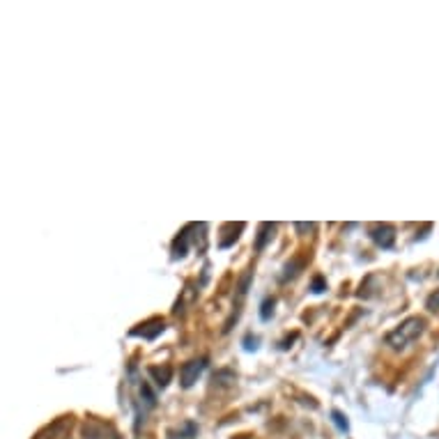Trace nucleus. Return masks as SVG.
<instances>
[{"label":"nucleus","instance_id":"12","mask_svg":"<svg viewBox=\"0 0 439 439\" xmlns=\"http://www.w3.org/2000/svg\"><path fill=\"white\" fill-rule=\"evenodd\" d=\"M331 421H334V424H336V428L341 430V433H345V430L350 428V424H347V419H345L343 414L338 412V410H334V412H331Z\"/></svg>","mask_w":439,"mask_h":439},{"label":"nucleus","instance_id":"9","mask_svg":"<svg viewBox=\"0 0 439 439\" xmlns=\"http://www.w3.org/2000/svg\"><path fill=\"white\" fill-rule=\"evenodd\" d=\"M304 260L302 258H295L292 262H288L285 267H283V281H290V278H295L297 274H299V271L304 269Z\"/></svg>","mask_w":439,"mask_h":439},{"label":"nucleus","instance_id":"11","mask_svg":"<svg viewBox=\"0 0 439 439\" xmlns=\"http://www.w3.org/2000/svg\"><path fill=\"white\" fill-rule=\"evenodd\" d=\"M274 306H276V299L274 297H267V299L262 302V306H260V318L267 322L271 316H274Z\"/></svg>","mask_w":439,"mask_h":439},{"label":"nucleus","instance_id":"8","mask_svg":"<svg viewBox=\"0 0 439 439\" xmlns=\"http://www.w3.org/2000/svg\"><path fill=\"white\" fill-rule=\"evenodd\" d=\"M276 233V223H260L258 226V235H255V251H262Z\"/></svg>","mask_w":439,"mask_h":439},{"label":"nucleus","instance_id":"13","mask_svg":"<svg viewBox=\"0 0 439 439\" xmlns=\"http://www.w3.org/2000/svg\"><path fill=\"white\" fill-rule=\"evenodd\" d=\"M325 290H327L325 278H322V276H316V278H313V283H311V292L320 295V292H325Z\"/></svg>","mask_w":439,"mask_h":439},{"label":"nucleus","instance_id":"2","mask_svg":"<svg viewBox=\"0 0 439 439\" xmlns=\"http://www.w3.org/2000/svg\"><path fill=\"white\" fill-rule=\"evenodd\" d=\"M207 357H201V359H191V361H187L184 366L180 368V382L184 389H191L196 382H198V377L203 375L205 368H207Z\"/></svg>","mask_w":439,"mask_h":439},{"label":"nucleus","instance_id":"7","mask_svg":"<svg viewBox=\"0 0 439 439\" xmlns=\"http://www.w3.org/2000/svg\"><path fill=\"white\" fill-rule=\"evenodd\" d=\"M147 375L152 377L156 389H166L173 382V368L168 366V363H163V366H150L147 368Z\"/></svg>","mask_w":439,"mask_h":439},{"label":"nucleus","instance_id":"5","mask_svg":"<svg viewBox=\"0 0 439 439\" xmlns=\"http://www.w3.org/2000/svg\"><path fill=\"white\" fill-rule=\"evenodd\" d=\"M368 235L379 248H391L396 244V228L391 223H375V226H370Z\"/></svg>","mask_w":439,"mask_h":439},{"label":"nucleus","instance_id":"3","mask_svg":"<svg viewBox=\"0 0 439 439\" xmlns=\"http://www.w3.org/2000/svg\"><path fill=\"white\" fill-rule=\"evenodd\" d=\"M166 331V322L161 318H150L145 322H140L134 329L129 331V336L134 338H143V341H154L156 336H161Z\"/></svg>","mask_w":439,"mask_h":439},{"label":"nucleus","instance_id":"4","mask_svg":"<svg viewBox=\"0 0 439 439\" xmlns=\"http://www.w3.org/2000/svg\"><path fill=\"white\" fill-rule=\"evenodd\" d=\"M191 233H194V223H189V226L182 228L177 237L173 239V260H182L189 253V246L198 242V235H191Z\"/></svg>","mask_w":439,"mask_h":439},{"label":"nucleus","instance_id":"6","mask_svg":"<svg viewBox=\"0 0 439 439\" xmlns=\"http://www.w3.org/2000/svg\"><path fill=\"white\" fill-rule=\"evenodd\" d=\"M115 435V430L109 426V424H104V421H95V419H90L86 426H83V439H109L106 435Z\"/></svg>","mask_w":439,"mask_h":439},{"label":"nucleus","instance_id":"14","mask_svg":"<svg viewBox=\"0 0 439 439\" xmlns=\"http://www.w3.org/2000/svg\"><path fill=\"white\" fill-rule=\"evenodd\" d=\"M426 306H428V311H439V290H437V292H433V295L428 297Z\"/></svg>","mask_w":439,"mask_h":439},{"label":"nucleus","instance_id":"1","mask_svg":"<svg viewBox=\"0 0 439 439\" xmlns=\"http://www.w3.org/2000/svg\"><path fill=\"white\" fill-rule=\"evenodd\" d=\"M424 331H426V320L419 316H412L407 320H403L400 325L386 336V345L391 347V350H405V347L417 341Z\"/></svg>","mask_w":439,"mask_h":439},{"label":"nucleus","instance_id":"10","mask_svg":"<svg viewBox=\"0 0 439 439\" xmlns=\"http://www.w3.org/2000/svg\"><path fill=\"white\" fill-rule=\"evenodd\" d=\"M237 379V375L230 368H223L219 370L217 375H214V384H221V386H230Z\"/></svg>","mask_w":439,"mask_h":439},{"label":"nucleus","instance_id":"15","mask_svg":"<svg viewBox=\"0 0 439 439\" xmlns=\"http://www.w3.org/2000/svg\"><path fill=\"white\" fill-rule=\"evenodd\" d=\"M295 228L299 233H311V230H316V223H295Z\"/></svg>","mask_w":439,"mask_h":439}]
</instances>
